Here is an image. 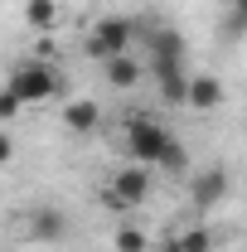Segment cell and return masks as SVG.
I'll list each match as a JSON object with an SVG mask.
<instances>
[{
	"label": "cell",
	"instance_id": "1",
	"mask_svg": "<svg viewBox=\"0 0 247 252\" xmlns=\"http://www.w3.org/2000/svg\"><path fill=\"white\" fill-rule=\"evenodd\" d=\"M5 88L25 107H44V102H54L63 93V73L49 59H25V63H15V73L5 78Z\"/></svg>",
	"mask_w": 247,
	"mask_h": 252
},
{
	"label": "cell",
	"instance_id": "2",
	"mask_svg": "<svg viewBox=\"0 0 247 252\" xmlns=\"http://www.w3.org/2000/svg\"><path fill=\"white\" fill-rule=\"evenodd\" d=\"M175 136H170V126L160 122V117H146V112H131L122 126V151L136 165H160V156H165V146H170Z\"/></svg>",
	"mask_w": 247,
	"mask_h": 252
},
{
	"label": "cell",
	"instance_id": "3",
	"mask_svg": "<svg viewBox=\"0 0 247 252\" xmlns=\"http://www.w3.org/2000/svg\"><path fill=\"white\" fill-rule=\"evenodd\" d=\"M151 189H155V175H151V165H122L107 185H102V209L107 214H136L146 199H151Z\"/></svg>",
	"mask_w": 247,
	"mask_h": 252
},
{
	"label": "cell",
	"instance_id": "4",
	"mask_svg": "<svg viewBox=\"0 0 247 252\" xmlns=\"http://www.w3.org/2000/svg\"><path fill=\"white\" fill-rule=\"evenodd\" d=\"M68 214H63L59 204H30V209H20L15 223H10V233H15V243H39V248H54L68 238Z\"/></svg>",
	"mask_w": 247,
	"mask_h": 252
},
{
	"label": "cell",
	"instance_id": "5",
	"mask_svg": "<svg viewBox=\"0 0 247 252\" xmlns=\"http://www.w3.org/2000/svg\"><path fill=\"white\" fill-rule=\"evenodd\" d=\"M131 44H136V20H126V15H97L88 25V34H83V54L97 63L131 54Z\"/></svg>",
	"mask_w": 247,
	"mask_h": 252
},
{
	"label": "cell",
	"instance_id": "6",
	"mask_svg": "<svg viewBox=\"0 0 247 252\" xmlns=\"http://www.w3.org/2000/svg\"><path fill=\"white\" fill-rule=\"evenodd\" d=\"M228 194H233V175H228L223 165H209V170H194V175H189V209H194V214L218 209Z\"/></svg>",
	"mask_w": 247,
	"mask_h": 252
},
{
	"label": "cell",
	"instance_id": "7",
	"mask_svg": "<svg viewBox=\"0 0 247 252\" xmlns=\"http://www.w3.org/2000/svg\"><path fill=\"white\" fill-rule=\"evenodd\" d=\"M185 34L175 25H151L146 30V68H180L185 63Z\"/></svg>",
	"mask_w": 247,
	"mask_h": 252
},
{
	"label": "cell",
	"instance_id": "8",
	"mask_svg": "<svg viewBox=\"0 0 247 252\" xmlns=\"http://www.w3.org/2000/svg\"><path fill=\"white\" fill-rule=\"evenodd\" d=\"M223 102H228V88H223V78H214V73H189L185 107H194V112H218Z\"/></svg>",
	"mask_w": 247,
	"mask_h": 252
},
{
	"label": "cell",
	"instance_id": "9",
	"mask_svg": "<svg viewBox=\"0 0 247 252\" xmlns=\"http://www.w3.org/2000/svg\"><path fill=\"white\" fill-rule=\"evenodd\" d=\"M141 78H146V63L136 59V49L131 54H117V59H102V83L117 88V93H131Z\"/></svg>",
	"mask_w": 247,
	"mask_h": 252
},
{
	"label": "cell",
	"instance_id": "10",
	"mask_svg": "<svg viewBox=\"0 0 247 252\" xmlns=\"http://www.w3.org/2000/svg\"><path fill=\"white\" fill-rule=\"evenodd\" d=\"M63 126H68L73 136H93L97 126H102L97 97H68V102H63Z\"/></svg>",
	"mask_w": 247,
	"mask_h": 252
},
{
	"label": "cell",
	"instance_id": "11",
	"mask_svg": "<svg viewBox=\"0 0 247 252\" xmlns=\"http://www.w3.org/2000/svg\"><path fill=\"white\" fill-rule=\"evenodd\" d=\"M151 78L160 83V97L170 102V107H185V93H189V68H151Z\"/></svg>",
	"mask_w": 247,
	"mask_h": 252
},
{
	"label": "cell",
	"instance_id": "12",
	"mask_svg": "<svg viewBox=\"0 0 247 252\" xmlns=\"http://www.w3.org/2000/svg\"><path fill=\"white\" fill-rule=\"evenodd\" d=\"M59 0H25V25L30 30H39V34H49L54 25H59Z\"/></svg>",
	"mask_w": 247,
	"mask_h": 252
},
{
	"label": "cell",
	"instance_id": "13",
	"mask_svg": "<svg viewBox=\"0 0 247 252\" xmlns=\"http://www.w3.org/2000/svg\"><path fill=\"white\" fill-rule=\"evenodd\" d=\"M170 238H175L185 252H214V243H218L214 228H204V223H185V228H175Z\"/></svg>",
	"mask_w": 247,
	"mask_h": 252
},
{
	"label": "cell",
	"instance_id": "14",
	"mask_svg": "<svg viewBox=\"0 0 247 252\" xmlns=\"http://www.w3.org/2000/svg\"><path fill=\"white\" fill-rule=\"evenodd\" d=\"M112 252H151V233L141 223H122L112 233Z\"/></svg>",
	"mask_w": 247,
	"mask_h": 252
},
{
	"label": "cell",
	"instance_id": "15",
	"mask_svg": "<svg viewBox=\"0 0 247 252\" xmlns=\"http://www.w3.org/2000/svg\"><path fill=\"white\" fill-rule=\"evenodd\" d=\"M160 170H165V175H185V170H189V146H185V141H170V146H165Z\"/></svg>",
	"mask_w": 247,
	"mask_h": 252
},
{
	"label": "cell",
	"instance_id": "16",
	"mask_svg": "<svg viewBox=\"0 0 247 252\" xmlns=\"http://www.w3.org/2000/svg\"><path fill=\"white\" fill-rule=\"evenodd\" d=\"M20 112H25V102L10 93V88H0V126H10L15 117H20Z\"/></svg>",
	"mask_w": 247,
	"mask_h": 252
},
{
	"label": "cell",
	"instance_id": "17",
	"mask_svg": "<svg viewBox=\"0 0 247 252\" xmlns=\"http://www.w3.org/2000/svg\"><path fill=\"white\" fill-rule=\"evenodd\" d=\"M228 15H233V20H228V30L243 34V30H247V0H228Z\"/></svg>",
	"mask_w": 247,
	"mask_h": 252
},
{
	"label": "cell",
	"instance_id": "18",
	"mask_svg": "<svg viewBox=\"0 0 247 252\" xmlns=\"http://www.w3.org/2000/svg\"><path fill=\"white\" fill-rule=\"evenodd\" d=\"M10 160H15V141H10V136H5V126H0V170H5Z\"/></svg>",
	"mask_w": 247,
	"mask_h": 252
},
{
	"label": "cell",
	"instance_id": "19",
	"mask_svg": "<svg viewBox=\"0 0 247 252\" xmlns=\"http://www.w3.org/2000/svg\"><path fill=\"white\" fill-rule=\"evenodd\" d=\"M155 252H185V248H180L175 238H165V243H160V248H155Z\"/></svg>",
	"mask_w": 247,
	"mask_h": 252
},
{
	"label": "cell",
	"instance_id": "20",
	"mask_svg": "<svg viewBox=\"0 0 247 252\" xmlns=\"http://www.w3.org/2000/svg\"><path fill=\"white\" fill-rule=\"evenodd\" d=\"M0 252H20V248H0Z\"/></svg>",
	"mask_w": 247,
	"mask_h": 252
}]
</instances>
